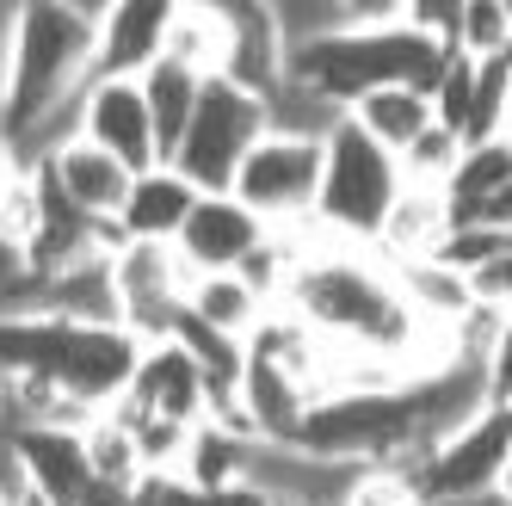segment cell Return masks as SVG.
<instances>
[{
    "label": "cell",
    "instance_id": "52a82bcc",
    "mask_svg": "<svg viewBox=\"0 0 512 506\" xmlns=\"http://www.w3.org/2000/svg\"><path fill=\"white\" fill-rule=\"evenodd\" d=\"M229 192L260 216L266 229H309L315 223V198H321V142L266 130L247 149Z\"/></svg>",
    "mask_w": 512,
    "mask_h": 506
},
{
    "label": "cell",
    "instance_id": "3957f363",
    "mask_svg": "<svg viewBox=\"0 0 512 506\" xmlns=\"http://www.w3.org/2000/svg\"><path fill=\"white\" fill-rule=\"evenodd\" d=\"M451 62V44L426 38L420 25H408V13L389 19V25H340V31H321V38L297 44L284 56V75L321 93L334 112H352L364 93L377 87H420L432 99L438 75Z\"/></svg>",
    "mask_w": 512,
    "mask_h": 506
},
{
    "label": "cell",
    "instance_id": "5bb4252c",
    "mask_svg": "<svg viewBox=\"0 0 512 506\" xmlns=\"http://www.w3.org/2000/svg\"><path fill=\"white\" fill-rule=\"evenodd\" d=\"M198 186L186 173H173L167 161L161 167H149V173H136L130 179V198H124V210H118V223H112V235L118 241H155V247H173L179 241V229H186V216L198 210Z\"/></svg>",
    "mask_w": 512,
    "mask_h": 506
},
{
    "label": "cell",
    "instance_id": "603a6c76",
    "mask_svg": "<svg viewBox=\"0 0 512 506\" xmlns=\"http://www.w3.org/2000/svg\"><path fill=\"white\" fill-rule=\"evenodd\" d=\"M136 87H142V99H149V124H155V142H161V161H173L179 136H186V124H192V112H198L204 75H192V68H179V62L161 56Z\"/></svg>",
    "mask_w": 512,
    "mask_h": 506
},
{
    "label": "cell",
    "instance_id": "d4e9b609",
    "mask_svg": "<svg viewBox=\"0 0 512 506\" xmlns=\"http://www.w3.org/2000/svg\"><path fill=\"white\" fill-rule=\"evenodd\" d=\"M451 50L469 56V62L512 56V7H506V0H457Z\"/></svg>",
    "mask_w": 512,
    "mask_h": 506
},
{
    "label": "cell",
    "instance_id": "8992f818",
    "mask_svg": "<svg viewBox=\"0 0 512 506\" xmlns=\"http://www.w3.org/2000/svg\"><path fill=\"white\" fill-rule=\"evenodd\" d=\"M512 457V414L506 408H482L469 426H457L451 439H438L408 482L420 494V506H463V500H494L500 476Z\"/></svg>",
    "mask_w": 512,
    "mask_h": 506
},
{
    "label": "cell",
    "instance_id": "e575fe53",
    "mask_svg": "<svg viewBox=\"0 0 512 506\" xmlns=\"http://www.w3.org/2000/svg\"><path fill=\"white\" fill-rule=\"evenodd\" d=\"M260 506H290V500H260Z\"/></svg>",
    "mask_w": 512,
    "mask_h": 506
},
{
    "label": "cell",
    "instance_id": "d6986e66",
    "mask_svg": "<svg viewBox=\"0 0 512 506\" xmlns=\"http://www.w3.org/2000/svg\"><path fill=\"white\" fill-rule=\"evenodd\" d=\"M186 309L204 321V328H216V334H229V340L247 346V334L266 321L272 303L253 291L241 272H210V278H192V284H186Z\"/></svg>",
    "mask_w": 512,
    "mask_h": 506
},
{
    "label": "cell",
    "instance_id": "ac0fdd59",
    "mask_svg": "<svg viewBox=\"0 0 512 506\" xmlns=\"http://www.w3.org/2000/svg\"><path fill=\"white\" fill-rule=\"evenodd\" d=\"M167 62L192 68V75H223L229 68V7H210V0H186L167 19Z\"/></svg>",
    "mask_w": 512,
    "mask_h": 506
},
{
    "label": "cell",
    "instance_id": "484cf974",
    "mask_svg": "<svg viewBox=\"0 0 512 506\" xmlns=\"http://www.w3.org/2000/svg\"><path fill=\"white\" fill-rule=\"evenodd\" d=\"M38 223H44V198H38V167H25L19 179L0 186V253L25 260V247L38 241Z\"/></svg>",
    "mask_w": 512,
    "mask_h": 506
},
{
    "label": "cell",
    "instance_id": "836d02e7",
    "mask_svg": "<svg viewBox=\"0 0 512 506\" xmlns=\"http://www.w3.org/2000/svg\"><path fill=\"white\" fill-rule=\"evenodd\" d=\"M500 506H512V457H506V476H500V494H494Z\"/></svg>",
    "mask_w": 512,
    "mask_h": 506
},
{
    "label": "cell",
    "instance_id": "7c38bea8",
    "mask_svg": "<svg viewBox=\"0 0 512 506\" xmlns=\"http://www.w3.org/2000/svg\"><path fill=\"white\" fill-rule=\"evenodd\" d=\"M167 19H173L167 0H112V7H99L93 75L99 81H142L167 56Z\"/></svg>",
    "mask_w": 512,
    "mask_h": 506
},
{
    "label": "cell",
    "instance_id": "4dcf8cb0",
    "mask_svg": "<svg viewBox=\"0 0 512 506\" xmlns=\"http://www.w3.org/2000/svg\"><path fill=\"white\" fill-rule=\"evenodd\" d=\"M0 506H25V488H19V469H13L7 445H0Z\"/></svg>",
    "mask_w": 512,
    "mask_h": 506
},
{
    "label": "cell",
    "instance_id": "2e32d148",
    "mask_svg": "<svg viewBox=\"0 0 512 506\" xmlns=\"http://www.w3.org/2000/svg\"><path fill=\"white\" fill-rule=\"evenodd\" d=\"M247 358L253 365H272L284 377H297L309 395H321V358H327V340L309 328L297 309H266V321L247 334Z\"/></svg>",
    "mask_w": 512,
    "mask_h": 506
},
{
    "label": "cell",
    "instance_id": "7402d4cb",
    "mask_svg": "<svg viewBox=\"0 0 512 506\" xmlns=\"http://www.w3.org/2000/svg\"><path fill=\"white\" fill-rule=\"evenodd\" d=\"M389 272H395V284H401V297H408V309L420 315V328L451 334L457 321L475 309L469 278H457L451 266H438V260H420V266H389Z\"/></svg>",
    "mask_w": 512,
    "mask_h": 506
},
{
    "label": "cell",
    "instance_id": "ffe728a7",
    "mask_svg": "<svg viewBox=\"0 0 512 506\" xmlns=\"http://www.w3.org/2000/svg\"><path fill=\"white\" fill-rule=\"evenodd\" d=\"M512 186V136H494V142H469L457 155V173L445 179V204H451V229L475 223L482 204Z\"/></svg>",
    "mask_w": 512,
    "mask_h": 506
},
{
    "label": "cell",
    "instance_id": "9a60e30c",
    "mask_svg": "<svg viewBox=\"0 0 512 506\" xmlns=\"http://www.w3.org/2000/svg\"><path fill=\"white\" fill-rule=\"evenodd\" d=\"M451 241V204L445 192H432V186H401L395 210H389V223L377 235V260L383 266H420V260H438V247Z\"/></svg>",
    "mask_w": 512,
    "mask_h": 506
},
{
    "label": "cell",
    "instance_id": "cb8c5ba5",
    "mask_svg": "<svg viewBox=\"0 0 512 506\" xmlns=\"http://www.w3.org/2000/svg\"><path fill=\"white\" fill-rule=\"evenodd\" d=\"M81 445H87V463H93V476L105 482V488H136L142 482V451H136V432H130V420L118 414V408H105V414H93L87 426H81Z\"/></svg>",
    "mask_w": 512,
    "mask_h": 506
},
{
    "label": "cell",
    "instance_id": "1f68e13d",
    "mask_svg": "<svg viewBox=\"0 0 512 506\" xmlns=\"http://www.w3.org/2000/svg\"><path fill=\"white\" fill-rule=\"evenodd\" d=\"M25 167H31V161H25V149H19L7 130H0V186H7V179H19Z\"/></svg>",
    "mask_w": 512,
    "mask_h": 506
},
{
    "label": "cell",
    "instance_id": "44dd1931",
    "mask_svg": "<svg viewBox=\"0 0 512 506\" xmlns=\"http://www.w3.org/2000/svg\"><path fill=\"white\" fill-rule=\"evenodd\" d=\"M253 451H260V439H241V432L216 426V420H198L192 426V445H186V463H179V476L198 482V488H247L253 476Z\"/></svg>",
    "mask_w": 512,
    "mask_h": 506
},
{
    "label": "cell",
    "instance_id": "6da1fadb",
    "mask_svg": "<svg viewBox=\"0 0 512 506\" xmlns=\"http://www.w3.org/2000/svg\"><path fill=\"white\" fill-rule=\"evenodd\" d=\"M93 50H99V7H81V0L19 7V44H13L0 130L25 149L31 167L75 136V105H81V87L93 81Z\"/></svg>",
    "mask_w": 512,
    "mask_h": 506
},
{
    "label": "cell",
    "instance_id": "7a4b0ae2",
    "mask_svg": "<svg viewBox=\"0 0 512 506\" xmlns=\"http://www.w3.org/2000/svg\"><path fill=\"white\" fill-rule=\"evenodd\" d=\"M142 340L118 321H62L44 309H0V371L7 377H50L87 414L118 408L136 377Z\"/></svg>",
    "mask_w": 512,
    "mask_h": 506
},
{
    "label": "cell",
    "instance_id": "f546056e",
    "mask_svg": "<svg viewBox=\"0 0 512 506\" xmlns=\"http://www.w3.org/2000/svg\"><path fill=\"white\" fill-rule=\"evenodd\" d=\"M469 297L482 309H494V315H512V253H500L494 266H482L469 278Z\"/></svg>",
    "mask_w": 512,
    "mask_h": 506
},
{
    "label": "cell",
    "instance_id": "4316f807",
    "mask_svg": "<svg viewBox=\"0 0 512 506\" xmlns=\"http://www.w3.org/2000/svg\"><path fill=\"white\" fill-rule=\"evenodd\" d=\"M457 155H463V136L457 130H445V124H432L414 149H401L395 161H401V179L408 186H432V192H445V179L457 173Z\"/></svg>",
    "mask_w": 512,
    "mask_h": 506
},
{
    "label": "cell",
    "instance_id": "30bf717a",
    "mask_svg": "<svg viewBox=\"0 0 512 506\" xmlns=\"http://www.w3.org/2000/svg\"><path fill=\"white\" fill-rule=\"evenodd\" d=\"M266 235L272 229L235 192H204L198 210L186 216V229H179L173 253H179V266H186L192 278H210V272H241L253 253H260Z\"/></svg>",
    "mask_w": 512,
    "mask_h": 506
},
{
    "label": "cell",
    "instance_id": "8fae6325",
    "mask_svg": "<svg viewBox=\"0 0 512 506\" xmlns=\"http://www.w3.org/2000/svg\"><path fill=\"white\" fill-rule=\"evenodd\" d=\"M118 408H124V414H142V420L198 426V420L210 414V383H204V371H198L173 340H155V346H142L136 377H130V389L118 395Z\"/></svg>",
    "mask_w": 512,
    "mask_h": 506
},
{
    "label": "cell",
    "instance_id": "4fadbf2b",
    "mask_svg": "<svg viewBox=\"0 0 512 506\" xmlns=\"http://www.w3.org/2000/svg\"><path fill=\"white\" fill-rule=\"evenodd\" d=\"M38 167L50 173V186L75 204L87 223H105V229L118 223V210L130 198V179H136L124 161H112L105 149H93V142H81V136H68L62 149H50Z\"/></svg>",
    "mask_w": 512,
    "mask_h": 506
},
{
    "label": "cell",
    "instance_id": "ba28073f",
    "mask_svg": "<svg viewBox=\"0 0 512 506\" xmlns=\"http://www.w3.org/2000/svg\"><path fill=\"white\" fill-rule=\"evenodd\" d=\"M112 284H118V321L155 346L173 334V315L186 309V284L192 272L179 266L173 247H155V241H118L112 247Z\"/></svg>",
    "mask_w": 512,
    "mask_h": 506
},
{
    "label": "cell",
    "instance_id": "d6a6232c",
    "mask_svg": "<svg viewBox=\"0 0 512 506\" xmlns=\"http://www.w3.org/2000/svg\"><path fill=\"white\" fill-rule=\"evenodd\" d=\"M0 426L13 432V395H7V371H0Z\"/></svg>",
    "mask_w": 512,
    "mask_h": 506
},
{
    "label": "cell",
    "instance_id": "277c9868",
    "mask_svg": "<svg viewBox=\"0 0 512 506\" xmlns=\"http://www.w3.org/2000/svg\"><path fill=\"white\" fill-rule=\"evenodd\" d=\"M401 161L377 149L352 118H340L321 136V198H315V229L340 247H377L389 210L401 198Z\"/></svg>",
    "mask_w": 512,
    "mask_h": 506
},
{
    "label": "cell",
    "instance_id": "83f0119b",
    "mask_svg": "<svg viewBox=\"0 0 512 506\" xmlns=\"http://www.w3.org/2000/svg\"><path fill=\"white\" fill-rule=\"evenodd\" d=\"M340 506H420L408 469H358Z\"/></svg>",
    "mask_w": 512,
    "mask_h": 506
},
{
    "label": "cell",
    "instance_id": "5b68a950",
    "mask_svg": "<svg viewBox=\"0 0 512 506\" xmlns=\"http://www.w3.org/2000/svg\"><path fill=\"white\" fill-rule=\"evenodd\" d=\"M266 136V99L229 81V75H210L204 93H198V112L186 124V136H179L173 149V173H186L198 192H229L235 173L247 161V149Z\"/></svg>",
    "mask_w": 512,
    "mask_h": 506
},
{
    "label": "cell",
    "instance_id": "f1b7e54d",
    "mask_svg": "<svg viewBox=\"0 0 512 506\" xmlns=\"http://www.w3.org/2000/svg\"><path fill=\"white\" fill-rule=\"evenodd\" d=\"M482 402L512 414V315L500 321V334H494V346L482 358Z\"/></svg>",
    "mask_w": 512,
    "mask_h": 506
},
{
    "label": "cell",
    "instance_id": "e0dca14e",
    "mask_svg": "<svg viewBox=\"0 0 512 506\" xmlns=\"http://www.w3.org/2000/svg\"><path fill=\"white\" fill-rule=\"evenodd\" d=\"M346 118L371 136L377 149L401 155V149H414V142L432 130V99L420 87H377V93H364Z\"/></svg>",
    "mask_w": 512,
    "mask_h": 506
},
{
    "label": "cell",
    "instance_id": "9c48e42d",
    "mask_svg": "<svg viewBox=\"0 0 512 506\" xmlns=\"http://www.w3.org/2000/svg\"><path fill=\"white\" fill-rule=\"evenodd\" d=\"M75 136L105 149L112 161H124L130 173H149L161 167V142H155V124H149V99H142L136 81H87L81 87V105H75Z\"/></svg>",
    "mask_w": 512,
    "mask_h": 506
}]
</instances>
